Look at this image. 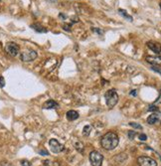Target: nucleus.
I'll return each instance as SVG.
<instances>
[{"instance_id": "nucleus-12", "label": "nucleus", "mask_w": 161, "mask_h": 166, "mask_svg": "<svg viewBox=\"0 0 161 166\" xmlns=\"http://www.w3.org/2000/svg\"><path fill=\"white\" fill-rule=\"evenodd\" d=\"M31 28L35 30L36 32H38V33H46L47 32V30H46V28L44 26H42L41 24H39V23H35V24H32L31 25Z\"/></svg>"}, {"instance_id": "nucleus-18", "label": "nucleus", "mask_w": 161, "mask_h": 166, "mask_svg": "<svg viewBox=\"0 0 161 166\" xmlns=\"http://www.w3.org/2000/svg\"><path fill=\"white\" fill-rule=\"evenodd\" d=\"M127 135H128V137H129V139H130V140H133V139H134V137L137 135V133H136V131L130 130V131H128Z\"/></svg>"}, {"instance_id": "nucleus-29", "label": "nucleus", "mask_w": 161, "mask_h": 166, "mask_svg": "<svg viewBox=\"0 0 161 166\" xmlns=\"http://www.w3.org/2000/svg\"><path fill=\"white\" fill-rule=\"evenodd\" d=\"M45 166H48V165H45Z\"/></svg>"}, {"instance_id": "nucleus-19", "label": "nucleus", "mask_w": 161, "mask_h": 166, "mask_svg": "<svg viewBox=\"0 0 161 166\" xmlns=\"http://www.w3.org/2000/svg\"><path fill=\"white\" fill-rule=\"evenodd\" d=\"M5 87V79L2 76H0V87Z\"/></svg>"}, {"instance_id": "nucleus-28", "label": "nucleus", "mask_w": 161, "mask_h": 166, "mask_svg": "<svg viewBox=\"0 0 161 166\" xmlns=\"http://www.w3.org/2000/svg\"><path fill=\"white\" fill-rule=\"evenodd\" d=\"M159 6H160V8H161V2H160V4H159Z\"/></svg>"}, {"instance_id": "nucleus-24", "label": "nucleus", "mask_w": 161, "mask_h": 166, "mask_svg": "<svg viewBox=\"0 0 161 166\" xmlns=\"http://www.w3.org/2000/svg\"><path fill=\"white\" fill-rule=\"evenodd\" d=\"M91 30H93V31H95V32H96V33H98L99 35H103V34H104V32H103L102 30L98 29V28H93Z\"/></svg>"}, {"instance_id": "nucleus-7", "label": "nucleus", "mask_w": 161, "mask_h": 166, "mask_svg": "<svg viewBox=\"0 0 161 166\" xmlns=\"http://www.w3.org/2000/svg\"><path fill=\"white\" fill-rule=\"evenodd\" d=\"M49 145H50V147H51L52 152H54V153H60V152L65 150V146L60 143V142L57 139H55V138L50 139Z\"/></svg>"}, {"instance_id": "nucleus-25", "label": "nucleus", "mask_w": 161, "mask_h": 166, "mask_svg": "<svg viewBox=\"0 0 161 166\" xmlns=\"http://www.w3.org/2000/svg\"><path fill=\"white\" fill-rule=\"evenodd\" d=\"M151 69H152V70L153 71H155V72H157V73H159L160 74V75H161V70H160V69H157V68H156L155 66H153L152 68H151Z\"/></svg>"}, {"instance_id": "nucleus-17", "label": "nucleus", "mask_w": 161, "mask_h": 166, "mask_svg": "<svg viewBox=\"0 0 161 166\" xmlns=\"http://www.w3.org/2000/svg\"><path fill=\"white\" fill-rule=\"evenodd\" d=\"M129 126H131V127H133V128H135V130H142V127L139 123H137V122H129Z\"/></svg>"}, {"instance_id": "nucleus-4", "label": "nucleus", "mask_w": 161, "mask_h": 166, "mask_svg": "<svg viewBox=\"0 0 161 166\" xmlns=\"http://www.w3.org/2000/svg\"><path fill=\"white\" fill-rule=\"evenodd\" d=\"M37 56H38V54H37L35 50L29 49V50H25V51H23V52H21L20 59L23 62H32L37 58Z\"/></svg>"}, {"instance_id": "nucleus-6", "label": "nucleus", "mask_w": 161, "mask_h": 166, "mask_svg": "<svg viewBox=\"0 0 161 166\" xmlns=\"http://www.w3.org/2000/svg\"><path fill=\"white\" fill-rule=\"evenodd\" d=\"M137 163L139 166H157L156 160L148 156H139L137 158Z\"/></svg>"}, {"instance_id": "nucleus-9", "label": "nucleus", "mask_w": 161, "mask_h": 166, "mask_svg": "<svg viewBox=\"0 0 161 166\" xmlns=\"http://www.w3.org/2000/svg\"><path fill=\"white\" fill-rule=\"evenodd\" d=\"M146 61L151 65H161V56H148Z\"/></svg>"}, {"instance_id": "nucleus-14", "label": "nucleus", "mask_w": 161, "mask_h": 166, "mask_svg": "<svg viewBox=\"0 0 161 166\" xmlns=\"http://www.w3.org/2000/svg\"><path fill=\"white\" fill-rule=\"evenodd\" d=\"M118 13L121 14L123 18H125L126 20H128V21H130V22H132V20H133V18H132V16H130L128 13L125 10V9H118Z\"/></svg>"}, {"instance_id": "nucleus-23", "label": "nucleus", "mask_w": 161, "mask_h": 166, "mask_svg": "<svg viewBox=\"0 0 161 166\" xmlns=\"http://www.w3.org/2000/svg\"><path fill=\"white\" fill-rule=\"evenodd\" d=\"M38 152H39V154H41V155H49V152L47 150H44V149L39 150Z\"/></svg>"}, {"instance_id": "nucleus-8", "label": "nucleus", "mask_w": 161, "mask_h": 166, "mask_svg": "<svg viewBox=\"0 0 161 166\" xmlns=\"http://www.w3.org/2000/svg\"><path fill=\"white\" fill-rule=\"evenodd\" d=\"M147 47H148L152 52H154L155 54H161V44L158 42H154V41H149V42L146 43Z\"/></svg>"}, {"instance_id": "nucleus-15", "label": "nucleus", "mask_w": 161, "mask_h": 166, "mask_svg": "<svg viewBox=\"0 0 161 166\" xmlns=\"http://www.w3.org/2000/svg\"><path fill=\"white\" fill-rule=\"evenodd\" d=\"M91 131V126H86L84 127V130H83V134H84L85 136H89Z\"/></svg>"}, {"instance_id": "nucleus-20", "label": "nucleus", "mask_w": 161, "mask_h": 166, "mask_svg": "<svg viewBox=\"0 0 161 166\" xmlns=\"http://www.w3.org/2000/svg\"><path fill=\"white\" fill-rule=\"evenodd\" d=\"M21 165L22 166H31V163H30V161L24 159V160L21 161Z\"/></svg>"}, {"instance_id": "nucleus-2", "label": "nucleus", "mask_w": 161, "mask_h": 166, "mask_svg": "<svg viewBox=\"0 0 161 166\" xmlns=\"http://www.w3.org/2000/svg\"><path fill=\"white\" fill-rule=\"evenodd\" d=\"M104 99H105V103H107L108 107L109 109H112L118 101V95L117 93V91L114 89L108 90L104 95Z\"/></svg>"}, {"instance_id": "nucleus-5", "label": "nucleus", "mask_w": 161, "mask_h": 166, "mask_svg": "<svg viewBox=\"0 0 161 166\" xmlns=\"http://www.w3.org/2000/svg\"><path fill=\"white\" fill-rule=\"evenodd\" d=\"M20 47L18 46L15 42H8L5 45V51L8 55H10L12 57H15L19 53Z\"/></svg>"}, {"instance_id": "nucleus-26", "label": "nucleus", "mask_w": 161, "mask_h": 166, "mask_svg": "<svg viewBox=\"0 0 161 166\" xmlns=\"http://www.w3.org/2000/svg\"><path fill=\"white\" fill-rule=\"evenodd\" d=\"M136 92H137L136 90H132L130 93H129V95H130V96H136V95H137Z\"/></svg>"}, {"instance_id": "nucleus-1", "label": "nucleus", "mask_w": 161, "mask_h": 166, "mask_svg": "<svg viewBox=\"0 0 161 166\" xmlns=\"http://www.w3.org/2000/svg\"><path fill=\"white\" fill-rule=\"evenodd\" d=\"M119 143L118 135L116 132L108 131L100 139V145L105 150H113Z\"/></svg>"}, {"instance_id": "nucleus-13", "label": "nucleus", "mask_w": 161, "mask_h": 166, "mask_svg": "<svg viewBox=\"0 0 161 166\" xmlns=\"http://www.w3.org/2000/svg\"><path fill=\"white\" fill-rule=\"evenodd\" d=\"M159 117H160V116L158 113H152L148 117V118H147V122L149 124H155L156 122L159 121Z\"/></svg>"}, {"instance_id": "nucleus-21", "label": "nucleus", "mask_w": 161, "mask_h": 166, "mask_svg": "<svg viewBox=\"0 0 161 166\" xmlns=\"http://www.w3.org/2000/svg\"><path fill=\"white\" fill-rule=\"evenodd\" d=\"M0 166H13V164L7 161H3V162H0Z\"/></svg>"}, {"instance_id": "nucleus-22", "label": "nucleus", "mask_w": 161, "mask_h": 166, "mask_svg": "<svg viewBox=\"0 0 161 166\" xmlns=\"http://www.w3.org/2000/svg\"><path fill=\"white\" fill-rule=\"evenodd\" d=\"M138 137H139V139L142 140V141H144V140L147 139V136L145 134H143V133H140V134L138 135Z\"/></svg>"}, {"instance_id": "nucleus-3", "label": "nucleus", "mask_w": 161, "mask_h": 166, "mask_svg": "<svg viewBox=\"0 0 161 166\" xmlns=\"http://www.w3.org/2000/svg\"><path fill=\"white\" fill-rule=\"evenodd\" d=\"M90 161L93 166H102L104 161V155L99 151L94 150L90 153Z\"/></svg>"}, {"instance_id": "nucleus-10", "label": "nucleus", "mask_w": 161, "mask_h": 166, "mask_svg": "<svg viewBox=\"0 0 161 166\" xmlns=\"http://www.w3.org/2000/svg\"><path fill=\"white\" fill-rule=\"evenodd\" d=\"M59 107V104L57 101H55L54 100H49L43 104V109H57Z\"/></svg>"}, {"instance_id": "nucleus-11", "label": "nucleus", "mask_w": 161, "mask_h": 166, "mask_svg": "<svg viewBox=\"0 0 161 166\" xmlns=\"http://www.w3.org/2000/svg\"><path fill=\"white\" fill-rule=\"evenodd\" d=\"M79 113H77L76 110H69L67 113V119L70 121H76L77 118H79Z\"/></svg>"}, {"instance_id": "nucleus-16", "label": "nucleus", "mask_w": 161, "mask_h": 166, "mask_svg": "<svg viewBox=\"0 0 161 166\" xmlns=\"http://www.w3.org/2000/svg\"><path fill=\"white\" fill-rule=\"evenodd\" d=\"M75 147H76V149L80 152H83V150H84V145H83L82 142L78 141L77 143H75Z\"/></svg>"}, {"instance_id": "nucleus-27", "label": "nucleus", "mask_w": 161, "mask_h": 166, "mask_svg": "<svg viewBox=\"0 0 161 166\" xmlns=\"http://www.w3.org/2000/svg\"><path fill=\"white\" fill-rule=\"evenodd\" d=\"M148 110H158V108L157 107H154V105H150Z\"/></svg>"}]
</instances>
